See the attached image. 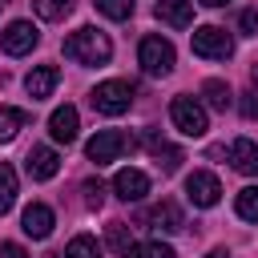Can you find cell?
<instances>
[{"label":"cell","instance_id":"obj_9","mask_svg":"<svg viewBox=\"0 0 258 258\" xmlns=\"http://www.w3.org/2000/svg\"><path fill=\"white\" fill-rule=\"evenodd\" d=\"M24 169H28L32 181H48V177H56L60 157H56V149H48V145H32L28 157H24Z\"/></svg>","mask_w":258,"mask_h":258},{"label":"cell","instance_id":"obj_33","mask_svg":"<svg viewBox=\"0 0 258 258\" xmlns=\"http://www.w3.org/2000/svg\"><path fill=\"white\" fill-rule=\"evenodd\" d=\"M48 258H60V254H48Z\"/></svg>","mask_w":258,"mask_h":258},{"label":"cell","instance_id":"obj_31","mask_svg":"<svg viewBox=\"0 0 258 258\" xmlns=\"http://www.w3.org/2000/svg\"><path fill=\"white\" fill-rule=\"evenodd\" d=\"M206 258H230V254H226V250H210Z\"/></svg>","mask_w":258,"mask_h":258},{"label":"cell","instance_id":"obj_23","mask_svg":"<svg viewBox=\"0 0 258 258\" xmlns=\"http://www.w3.org/2000/svg\"><path fill=\"white\" fill-rule=\"evenodd\" d=\"M234 210H238V218H246V222H258V185H246V189L238 194Z\"/></svg>","mask_w":258,"mask_h":258},{"label":"cell","instance_id":"obj_15","mask_svg":"<svg viewBox=\"0 0 258 258\" xmlns=\"http://www.w3.org/2000/svg\"><path fill=\"white\" fill-rule=\"evenodd\" d=\"M230 161H234V169H238V173L254 177V173H258V145H254L250 137H238V141L230 145Z\"/></svg>","mask_w":258,"mask_h":258},{"label":"cell","instance_id":"obj_32","mask_svg":"<svg viewBox=\"0 0 258 258\" xmlns=\"http://www.w3.org/2000/svg\"><path fill=\"white\" fill-rule=\"evenodd\" d=\"M250 77H254V85H258V64H254V73H250Z\"/></svg>","mask_w":258,"mask_h":258},{"label":"cell","instance_id":"obj_13","mask_svg":"<svg viewBox=\"0 0 258 258\" xmlns=\"http://www.w3.org/2000/svg\"><path fill=\"white\" fill-rule=\"evenodd\" d=\"M56 81H60L56 64H40V69H32V73L24 77V89H28V97H32V101H44V97L56 89Z\"/></svg>","mask_w":258,"mask_h":258},{"label":"cell","instance_id":"obj_6","mask_svg":"<svg viewBox=\"0 0 258 258\" xmlns=\"http://www.w3.org/2000/svg\"><path fill=\"white\" fill-rule=\"evenodd\" d=\"M125 149H129V137H125L121 129H101V133H97V137L85 145L89 161H97V165H105V161H117Z\"/></svg>","mask_w":258,"mask_h":258},{"label":"cell","instance_id":"obj_3","mask_svg":"<svg viewBox=\"0 0 258 258\" xmlns=\"http://www.w3.org/2000/svg\"><path fill=\"white\" fill-rule=\"evenodd\" d=\"M137 60H141V69H145L149 77H165V73H173L177 52H173V44H169L165 36H145L141 48H137Z\"/></svg>","mask_w":258,"mask_h":258},{"label":"cell","instance_id":"obj_22","mask_svg":"<svg viewBox=\"0 0 258 258\" xmlns=\"http://www.w3.org/2000/svg\"><path fill=\"white\" fill-rule=\"evenodd\" d=\"M32 8L40 20H64L73 12V0H32Z\"/></svg>","mask_w":258,"mask_h":258},{"label":"cell","instance_id":"obj_20","mask_svg":"<svg viewBox=\"0 0 258 258\" xmlns=\"http://www.w3.org/2000/svg\"><path fill=\"white\" fill-rule=\"evenodd\" d=\"M16 202V169L8 161H0V214H8Z\"/></svg>","mask_w":258,"mask_h":258},{"label":"cell","instance_id":"obj_12","mask_svg":"<svg viewBox=\"0 0 258 258\" xmlns=\"http://www.w3.org/2000/svg\"><path fill=\"white\" fill-rule=\"evenodd\" d=\"M113 189H117V198H121V202H141V198L149 194V177H145L141 169H117Z\"/></svg>","mask_w":258,"mask_h":258},{"label":"cell","instance_id":"obj_10","mask_svg":"<svg viewBox=\"0 0 258 258\" xmlns=\"http://www.w3.org/2000/svg\"><path fill=\"white\" fill-rule=\"evenodd\" d=\"M52 226H56V218H52V210L44 206V202H32V206H24V218H20V230L28 234V238H48L52 234Z\"/></svg>","mask_w":258,"mask_h":258},{"label":"cell","instance_id":"obj_30","mask_svg":"<svg viewBox=\"0 0 258 258\" xmlns=\"http://www.w3.org/2000/svg\"><path fill=\"white\" fill-rule=\"evenodd\" d=\"M198 4H206V8H222V4H230V0H198Z\"/></svg>","mask_w":258,"mask_h":258},{"label":"cell","instance_id":"obj_1","mask_svg":"<svg viewBox=\"0 0 258 258\" xmlns=\"http://www.w3.org/2000/svg\"><path fill=\"white\" fill-rule=\"evenodd\" d=\"M64 56L77 60V64H105V60L113 56V44H109V36L97 32V28H77V32L64 40Z\"/></svg>","mask_w":258,"mask_h":258},{"label":"cell","instance_id":"obj_18","mask_svg":"<svg viewBox=\"0 0 258 258\" xmlns=\"http://www.w3.org/2000/svg\"><path fill=\"white\" fill-rule=\"evenodd\" d=\"M202 97H206V105H210V109H222V113L234 105V93H230V85H226V81H218V77L202 85Z\"/></svg>","mask_w":258,"mask_h":258},{"label":"cell","instance_id":"obj_28","mask_svg":"<svg viewBox=\"0 0 258 258\" xmlns=\"http://www.w3.org/2000/svg\"><path fill=\"white\" fill-rule=\"evenodd\" d=\"M238 109H242V117H246V121H254V117H258V97H254V93H242Z\"/></svg>","mask_w":258,"mask_h":258},{"label":"cell","instance_id":"obj_17","mask_svg":"<svg viewBox=\"0 0 258 258\" xmlns=\"http://www.w3.org/2000/svg\"><path fill=\"white\" fill-rule=\"evenodd\" d=\"M24 125H28V113H24V109L4 105V109H0V145H8V141L24 129Z\"/></svg>","mask_w":258,"mask_h":258},{"label":"cell","instance_id":"obj_11","mask_svg":"<svg viewBox=\"0 0 258 258\" xmlns=\"http://www.w3.org/2000/svg\"><path fill=\"white\" fill-rule=\"evenodd\" d=\"M77 129H81V117H77V109H73V105L52 109V117H48V133H52V141L73 145V141H77Z\"/></svg>","mask_w":258,"mask_h":258},{"label":"cell","instance_id":"obj_2","mask_svg":"<svg viewBox=\"0 0 258 258\" xmlns=\"http://www.w3.org/2000/svg\"><path fill=\"white\" fill-rule=\"evenodd\" d=\"M194 52L198 56H206V60H226V56H234V36L226 32V28H218V24H202V28H194Z\"/></svg>","mask_w":258,"mask_h":258},{"label":"cell","instance_id":"obj_26","mask_svg":"<svg viewBox=\"0 0 258 258\" xmlns=\"http://www.w3.org/2000/svg\"><path fill=\"white\" fill-rule=\"evenodd\" d=\"M101 202H105V181L101 177H89L85 181V206L89 210H101Z\"/></svg>","mask_w":258,"mask_h":258},{"label":"cell","instance_id":"obj_5","mask_svg":"<svg viewBox=\"0 0 258 258\" xmlns=\"http://www.w3.org/2000/svg\"><path fill=\"white\" fill-rule=\"evenodd\" d=\"M169 121H173L185 137H202V133L210 129L206 109H202L194 97H173V101H169Z\"/></svg>","mask_w":258,"mask_h":258},{"label":"cell","instance_id":"obj_24","mask_svg":"<svg viewBox=\"0 0 258 258\" xmlns=\"http://www.w3.org/2000/svg\"><path fill=\"white\" fill-rule=\"evenodd\" d=\"M97 12H105L109 20H129L133 16V0H93Z\"/></svg>","mask_w":258,"mask_h":258},{"label":"cell","instance_id":"obj_27","mask_svg":"<svg viewBox=\"0 0 258 258\" xmlns=\"http://www.w3.org/2000/svg\"><path fill=\"white\" fill-rule=\"evenodd\" d=\"M238 28H242L246 36H258V8H246V12L238 16Z\"/></svg>","mask_w":258,"mask_h":258},{"label":"cell","instance_id":"obj_21","mask_svg":"<svg viewBox=\"0 0 258 258\" xmlns=\"http://www.w3.org/2000/svg\"><path fill=\"white\" fill-rule=\"evenodd\" d=\"M64 258H101V246H97V238H93V234H77V238L69 242Z\"/></svg>","mask_w":258,"mask_h":258},{"label":"cell","instance_id":"obj_16","mask_svg":"<svg viewBox=\"0 0 258 258\" xmlns=\"http://www.w3.org/2000/svg\"><path fill=\"white\" fill-rule=\"evenodd\" d=\"M149 222H153V230H165V234H177V230H185V218H181V210H177L173 202H161V206L149 214Z\"/></svg>","mask_w":258,"mask_h":258},{"label":"cell","instance_id":"obj_19","mask_svg":"<svg viewBox=\"0 0 258 258\" xmlns=\"http://www.w3.org/2000/svg\"><path fill=\"white\" fill-rule=\"evenodd\" d=\"M121 258H177V254H173V246H165V242H133Z\"/></svg>","mask_w":258,"mask_h":258},{"label":"cell","instance_id":"obj_14","mask_svg":"<svg viewBox=\"0 0 258 258\" xmlns=\"http://www.w3.org/2000/svg\"><path fill=\"white\" fill-rule=\"evenodd\" d=\"M157 20L169 28H189L194 24V0H161L157 4Z\"/></svg>","mask_w":258,"mask_h":258},{"label":"cell","instance_id":"obj_25","mask_svg":"<svg viewBox=\"0 0 258 258\" xmlns=\"http://www.w3.org/2000/svg\"><path fill=\"white\" fill-rule=\"evenodd\" d=\"M105 234H109V246H113L117 254H125V250L133 246V234H129V226H125V222H109V230H105Z\"/></svg>","mask_w":258,"mask_h":258},{"label":"cell","instance_id":"obj_8","mask_svg":"<svg viewBox=\"0 0 258 258\" xmlns=\"http://www.w3.org/2000/svg\"><path fill=\"white\" fill-rule=\"evenodd\" d=\"M36 40H40V32H36V24H28V20H12V24L0 32V48H4L8 56H24V52H32Z\"/></svg>","mask_w":258,"mask_h":258},{"label":"cell","instance_id":"obj_29","mask_svg":"<svg viewBox=\"0 0 258 258\" xmlns=\"http://www.w3.org/2000/svg\"><path fill=\"white\" fill-rule=\"evenodd\" d=\"M0 258H28V254H24V246H16V242H4V246H0Z\"/></svg>","mask_w":258,"mask_h":258},{"label":"cell","instance_id":"obj_7","mask_svg":"<svg viewBox=\"0 0 258 258\" xmlns=\"http://www.w3.org/2000/svg\"><path fill=\"white\" fill-rule=\"evenodd\" d=\"M185 198H189L198 210H210V206H218V198H222V181H218L214 173L198 169V173L185 177Z\"/></svg>","mask_w":258,"mask_h":258},{"label":"cell","instance_id":"obj_4","mask_svg":"<svg viewBox=\"0 0 258 258\" xmlns=\"http://www.w3.org/2000/svg\"><path fill=\"white\" fill-rule=\"evenodd\" d=\"M93 109L97 113H105V117H121L129 105H133V89L125 85V81H101L97 89H93Z\"/></svg>","mask_w":258,"mask_h":258}]
</instances>
